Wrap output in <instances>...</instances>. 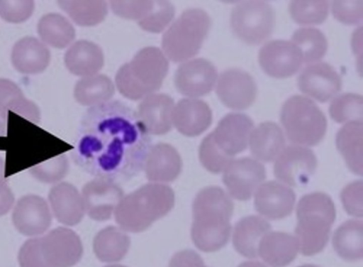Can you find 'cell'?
<instances>
[{
  "label": "cell",
  "mask_w": 363,
  "mask_h": 267,
  "mask_svg": "<svg viewBox=\"0 0 363 267\" xmlns=\"http://www.w3.org/2000/svg\"><path fill=\"white\" fill-rule=\"evenodd\" d=\"M280 119L288 138L294 143L315 146L323 138L327 119L311 99L294 95L283 104Z\"/></svg>",
  "instance_id": "obj_7"
},
{
  "label": "cell",
  "mask_w": 363,
  "mask_h": 267,
  "mask_svg": "<svg viewBox=\"0 0 363 267\" xmlns=\"http://www.w3.org/2000/svg\"><path fill=\"white\" fill-rule=\"evenodd\" d=\"M182 168V160L179 152L166 143L152 145L143 167L148 180L162 184L177 179Z\"/></svg>",
  "instance_id": "obj_21"
},
{
  "label": "cell",
  "mask_w": 363,
  "mask_h": 267,
  "mask_svg": "<svg viewBox=\"0 0 363 267\" xmlns=\"http://www.w3.org/2000/svg\"><path fill=\"white\" fill-rule=\"evenodd\" d=\"M271 225L257 216H247L238 221L234 228L233 242L241 255L253 258L258 256V246L262 237L269 233Z\"/></svg>",
  "instance_id": "obj_28"
},
{
  "label": "cell",
  "mask_w": 363,
  "mask_h": 267,
  "mask_svg": "<svg viewBox=\"0 0 363 267\" xmlns=\"http://www.w3.org/2000/svg\"><path fill=\"white\" fill-rule=\"evenodd\" d=\"M327 1H292L289 4L291 18L301 25L322 23L328 14Z\"/></svg>",
  "instance_id": "obj_37"
},
{
  "label": "cell",
  "mask_w": 363,
  "mask_h": 267,
  "mask_svg": "<svg viewBox=\"0 0 363 267\" xmlns=\"http://www.w3.org/2000/svg\"><path fill=\"white\" fill-rule=\"evenodd\" d=\"M104 267H127V266L121 265V264H111V265H107Z\"/></svg>",
  "instance_id": "obj_52"
},
{
  "label": "cell",
  "mask_w": 363,
  "mask_h": 267,
  "mask_svg": "<svg viewBox=\"0 0 363 267\" xmlns=\"http://www.w3.org/2000/svg\"><path fill=\"white\" fill-rule=\"evenodd\" d=\"M69 170V161L65 154L53 157L30 168V173L45 183H56L63 179Z\"/></svg>",
  "instance_id": "obj_39"
},
{
  "label": "cell",
  "mask_w": 363,
  "mask_h": 267,
  "mask_svg": "<svg viewBox=\"0 0 363 267\" xmlns=\"http://www.w3.org/2000/svg\"><path fill=\"white\" fill-rule=\"evenodd\" d=\"M258 60L263 70L277 78L294 75L303 62L298 48L285 40H274L265 43L259 51Z\"/></svg>",
  "instance_id": "obj_13"
},
{
  "label": "cell",
  "mask_w": 363,
  "mask_h": 267,
  "mask_svg": "<svg viewBox=\"0 0 363 267\" xmlns=\"http://www.w3.org/2000/svg\"><path fill=\"white\" fill-rule=\"evenodd\" d=\"M329 112L337 123L362 122L363 98L356 93H344L333 100Z\"/></svg>",
  "instance_id": "obj_36"
},
{
  "label": "cell",
  "mask_w": 363,
  "mask_h": 267,
  "mask_svg": "<svg viewBox=\"0 0 363 267\" xmlns=\"http://www.w3.org/2000/svg\"><path fill=\"white\" fill-rule=\"evenodd\" d=\"M363 123L347 122L337 133L336 146L347 166L354 173H363Z\"/></svg>",
  "instance_id": "obj_29"
},
{
  "label": "cell",
  "mask_w": 363,
  "mask_h": 267,
  "mask_svg": "<svg viewBox=\"0 0 363 267\" xmlns=\"http://www.w3.org/2000/svg\"><path fill=\"white\" fill-rule=\"evenodd\" d=\"M6 124L4 121L0 120V136H4L6 134Z\"/></svg>",
  "instance_id": "obj_51"
},
{
  "label": "cell",
  "mask_w": 363,
  "mask_h": 267,
  "mask_svg": "<svg viewBox=\"0 0 363 267\" xmlns=\"http://www.w3.org/2000/svg\"><path fill=\"white\" fill-rule=\"evenodd\" d=\"M205 264L199 254L186 249L177 252L172 257L169 267H204Z\"/></svg>",
  "instance_id": "obj_47"
},
{
  "label": "cell",
  "mask_w": 363,
  "mask_h": 267,
  "mask_svg": "<svg viewBox=\"0 0 363 267\" xmlns=\"http://www.w3.org/2000/svg\"><path fill=\"white\" fill-rule=\"evenodd\" d=\"M204 267H206V266Z\"/></svg>",
  "instance_id": "obj_54"
},
{
  "label": "cell",
  "mask_w": 363,
  "mask_h": 267,
  "mask_svg": "<svg viewBox=\"0 0 363 267\" xmlns=\"http://www.w3.org/2000/svg\"><path fill=\"white\" fill-rule=\"evenodd\" d=\"M85 212L95 221L111 218L124 192L118 183L94 178L86 182L82 190Z\"/></svg>",
  "instance_id": "obj_14"
},
{
  "label": "cell",
  "mask_w": 363,
  "mask_h": 267,
  "mask_svg": "<svg viewBox=\"0 0 363 267\" xmlns=\"http://www.w3.org/2000/svg\"><path fill=\"white\" fill-rule=\"evenodd\" d=\"M12 221L22 234L36 236L50 227L52 214L47 202L36 195H27L17 202L13 212Z\"/></svg>",
  "instance_id": "obj_17"
},
{
  "label": "cell",
  "mask_w": 363,
  "mask_h": 267,
  "mask_svg": "<svg viewBox=\"0 0 363 267\" xmlns=\"http://www.w3.org/2000/svg\"><path fill=\"white\" fill-rule=\"evenodd\" d=\"M130 245V239L125 231L115 226H108L95 236L93 249L101 262L115 263L125 256Z\"/></svg>",
  "instance_id": "obj_30"
},
{
  "label": "cell",
  "mask_w": 363,
  "mask_h": 267,
  "mask_svg": "<svg viewBox=\"0 0 363 267\" xmlns=\"http://www.w3.org/2000/svg\"><path fill=\"white\" fill-rule=\"evenodd\" d=\"M298 267H319V266H315V265L306 264V265H303V266H298Z\"/></svg>",
  "instance_id": "obj_53"
},
{
  "label": "cell",
  "mask_w": 363,
  "mask_h": 267,
  "mask_svg": "<svg viewBox=\"0 0 363 267\" xmlns=\"http://www.w3.org/2000/svg\"><path fill=\"white\" fill-rule=\"evenodd\" d=\"M333 245L337 254L348 261H356L363 256V224L362 221L348 220L335 231Z\"/></svg>",
  "instance_id": "obj_32"
},
{
  "label": "cell",
  "mask_w": 363,
  "mask_h": 267,
  "mask_svg": "<svg viewBox=\"0 0 363 267\" xmlns=\"http://www.w3.org/2000/svg\"><path fill=\"white\" fill-rule=\"evenodd\" d=\"M295 199L291 188L276 181H269L257 189L254 205L257 212L274 220L291 214Z\"/></svg>",
  "instance_id": "obj_20"
},
{
  "label": "cell",
  "mask_w": 363,
  "mask_h": 267,
  "mask_svg": "<svg viewBox=\"0 0 363 267\" xmlns=\"http://www.w3.org/2000/svg\"><path fill=\"white\" fill-rule=\"evenodd\" d=\"M199 157L202 165L213 173L223 171L233 160L218 149L211 133L202 140L199 148Z\"/></svg>",
  "instance_id": "obj_40"
},
{
  "label": "cell",
  "mask_w": 363,
  "mask_h": 267,
  "mask_svg": "<svg viewBox=\"0 0 363 267\" xmlns=\"http://www.w3.org/2000/svg\"><path fill=\"white\" fill-rule=\"evenodd\" d=\"M172 126L182 134L194 137L204 132L211 124L212 111L204 101L198 98H183L174 104Z\"/></svg>",
  "instance_id": "obj_19"
},
{
  "label": "cell",
  "mask_w": 363,
  "mask_h": 267,
  "mask_svg": "<svg viewBox=\"0 0 363 267\" xmlns=\"http://www.w3.org/2000/svg\"><path fill=\"white\" fill-rule=\"evenodd\" d=\"M332 12L339 21L348 25L360 23L363 18V1H334Z\"/></svg>",
  "instance_id": "obj_43"
},
{
  "label": "cell",
  "mask_w": 363,
  "mask_h": 267,
  "mask_svg": "<svg viewBox=\"0 0 363 267\" xmlns=\"http://www.w3.org/2000/svg\"><path fill=\"white\" fill-rule=\"evenodd\" d=\"M211 18L200 8L184 10L165 30L162 50L168 60L183 62L200 50L211 27Z\"/></svg>",
  "instance_id": "obj_6"
},
{
  "label": "cell",
  "mask_w": 363,
  "mask_h": 267,
  "mask_svg": "<svg viewBox=\"0 0 363 267\" xmlns=\"http://www.w3.org/2000/svg\"><path fill=\"white\" fill-rule=\"evenodd\" d=\"M223 171L225 185L230 195L239 200H249L266 177L264 165L248 157L232 160Z\"/></svg>",
  "instance_id": "obj_11"
},
{
  "label": "cell",
  "mask_w": 363,
  "mask_h": 267,
  "mask_svg": "<svg viewBox=\"0 0 363 267\" xmlns=\"http://www.w3.org/2000/svg\"><path fill=\"white\" fill-rule=\"evenodd\" d=\"M38 33L43 43L57 48L68 46L75 38L72 24L57 13H49L40 18Z\"/></svg>",
  "instance_id": "obj_33"
},
{
  "label": "cell",
  "mask_w": 363,
  "mask_h": 267,
  "mask_svg": "<svg viewBox=\"0 0 363 267\" xmlns=\"http://www.w3.org/2000/svg\"><path fill=\"white\" fill-rule=\"evenodd\" d=\"M34 7L33 1H0V16L10 23H21L30 18Z\"/></svg>",
  "instance_id": "obj_42"
},
{
  "label": "cell",
  "mask_w": 363,
  "mask_h": 267,
  "mask_svg": "<svg viewBox=\"0 0 363 267\" xmlns=\"http://www.w3.org/2000/svg\"><path fill=\"white\" fill-rule=\"evenodd\" d=\"M233 212L230 196L218 186L201 190L192 205L191 239L199 250L213 252L228 241Z\"/></svg>",
  "instance_id": "obj_2"
},
{
  "label": "cell",
  "mask_w": 363,
  "mask_h": 267,
  "mask_svg": "<svg viewBox=\"0 0 363 267\" xmlns=\"http://www.w3.org/2000/svg\"><path fill=\"white\" fill-rule=\"evenodd\" d=\"M59 6L81 26H93L102 22L108 11L104 1H60Z\"/></svg>",
  "instance_id": "obj_34"
},
{
  "label": "cell",
  "mask_w": 363,
  "mask_h": 267,
  "mask_svg": "<svg viewBox=\"0 0 363 267\" xmlns=\"http://www.w3.org/2000/svg\"><path fill=\"white\" fill-rule=\"evenodd\" d=\"M64 60L71 73L85 77L98 74L104 66V55L100 46L95 43L79 40L69 47Z\"/></svg>",
  "instance_id": "obj_25"
},
{
  "label": "cell",
  "mask_w": 363,
  "mask_h": 267,
  "mask_svg": "<svg viewBox=\"0 0 363 267\" xmlns=\"http://www.w3.org/2000/svg\"><path fill=\"white\" fill-rule=\"evenodd\" d=\"M238 267H267L259 261H245L240 263Z\"/></svg>",
  "instance_id": "obj_49"
},
{
  "label": "cell",
  "mask_w": 363,
  "mask_h": 267,
  "mask_svg": "<svg viewBox=\"0 0 363 267\" xmlns=\"http://www.w3.org/2000/svg\"><path fill=\"white\" fill-rule=\"evenodd\" d=\"M168 70L169 60L162 49L147 46L120 67L115 83L123 97L140 100L160 89Z\"/></svg>",
  "instance_id": "obj_4"
},
{
  "label": "cell",
  "mask_w": 363,
  "mask_h": 267,
  "mask_svg": "<svg viewBox=\"0 0 363 267\" xmlns=\"http://www.w3.org/2000/svg\"><path fill=\"white\" fill-rule=\"evenodd\" d=\"M48 200L60 223L74 226L82 219L85 210L82 195L73 185L65 182L55 185L49 192Z\"/></svg>",
  "instance_id": "obj_23"
},
{
  "label": "cell",
  "mask_w": 363,
  "mask_h": 267,
  "mask_svg": "<svg viewBox=\"0 0 363 267\" xmlns=\"http://www.w3.org/2000/svg\"><path fill=\"white\" fill-rule=\"evenodd\" d=\"M174 205V193L167 184L150 182L123 197L113 214L119 227L138 233L167 214Z\"/></svg>",
  "instance_id": "obj_3"
},
{
  "label": "cell",
  "mask_w": 363,
  "mask_h": 267,
  "mask_svg": "<svg viewBox=\"0 0 363 267\" xmlns=\"http://www.w3.org/2000/svg\"><path fill=\"white\" fill-rule=\"evenodd\" d=\"M341 200L346 212L352 216L363 215V183L355 181L347 185L341 192Z\"/></svg>",
  "instance_id": "obj_45"
},
{
  "label": "cell",
  "mask_w": 363,
  "mask_h": 267,
  "mask_svg": "<svg viewBox=\"0 0 363 267\" xmlns=\"http://www.w3.org/2000/svg\"><path fill=\"white\" fill-rule=\"evenodd\" d=\"M14 202V195L5 180L0 181V216L6 214Z\"/></svg>",
  "instance_id": "obj_48"
},
{
  "label": "cell",
  "mask_w": 363,
  "mask_h": 267,
  "mask_svg": "<svg viewBox=\"0 0 363 267\" xmlns=\"http://www.w3.org/2000/svg\"><path fill=\"white\" fill-rule=\"evenodd\" d=\"M317 168V158L311 149L289 146L278 156L274 165L276 178L289 185L306 184Z\"/></svg>",
  "instance_id": "obj_12"
},
{
  "label": "cell",
  "mask_w": 363,
  "mask_h": 267,
  "mask_svg": "<svg viewBox=\"0 0 363 267\" xmlns=\"http://www.w3.org/2000/svg\"><path fill=\"white\" fill-rule=\"evenodd\" d=\"M218 72L214 65L202 58L181 62L175 71L174 86L179 93L188 98H198L214 88Z\"/></svg>",
  "instance_id": "obj_10"
},
{
  "label": "cell",
  "mask_w": 363,
  "mask_h": 267,
  "mask_svg": "<svg viewBox=\"0 0 363 267\" xmlns=\"http://www.w3.org/2000/svg\"><path fill=\"white\" fill-rule=\"evenodd\" d=\"M298 250L296 237L281 231H272L259 241L258 256L272 267H284L294 261Z\"/></svg>",
  "instance_id": "obj_26"
},
{
  "label": "cell",
  "mask_w": 363,
  "mask_h": 267,
  "mask_svg": "<svg viewBox=\"0 0 363 267\" xmlns=\"http://www.w3.org/2000/svg\"><path fill=\"white\" fill-rule=\"evenodd\" d=\"M25 97L22 90L13 81L0 78V118L5 121L9 110Z\"/></svg>",
  "instance_id": "obj_44"
},
{
  "label": "cell",
  "mask_w": 363,
  "mask_h": 267,
  "mask_svg": "<svg viewBox=\"0 0 363 267\" xmlns=\"http://www.w3.org/2000/svg\"><path fill=\"white\" fill-rule=\"evenodd\" d=\"M108 4L118 16L139 21L151 11L153 1H111Z\"/></svg>",
  "instance_id": "obj_41"
},
{
  "label": "cell",
  "mask_w": 363,
  "mask_h": 267,
  "mask_svg": "<svg viewBox=\"0 0 363 267\" xmlns=\"http://www.w3.org/2000/svg\"><path fill=\"white\" fill-rule=\"evenodd\" d=\"M4 161L1 157H0V181L5 180L4 179Z\"/></svg>",
  "instance_id": "obj_50"
},
{
  "label": "cell",
  "mask_w": 363,
  "mask_h": 267,
  "mask_svg": "<svg viewBox=\"0 0 363 267\" xmlns=\"http://www.w3.org/2000/svg\"><path fill=\"white\" fill-rule=\"evenodd\" d=\"M233 33L250 44H259L272 33L275 13L272 6L262 1H247L237 4L230 18Z\"/></svg>",
  "instance_id": "obj_8"
},
{
  "label": "cell",
  "mask_w": 363,
  "mask_h": 267,
  "mask_svg": "<svg viewBox=\"0 0 363 267\" xmlns=\"http://www.w3.org/2000/svg\"><path fill=\"white\" fill-rule=\"evenodd\" d=\"M114 92L112 80L98 73L79 80L74 88V97L79 104L92 107L111 101Z\"/></svg>",
  "instance_id": "obj_31"
},
{
  "label": "cell",
  "mask_w": 363,
  "mask_h": 267,
  "mask_svg": "<svg viewBox=\"0 0 363 267\" xmlns=\"http://www.w3.org/2000/svg\"><path fill=\"white\" fill-rule=\"evenodd\" d=\"M151 146L150 134L136 110L111 100L84 113L72 156L95 178L118 183L143 170Z\"/></svg>",
  "instance_id": "obj_1"
},
{
  "label": "cell",
  "mask_w": 363,
  "mask_h": 267,
  "mask_svg": "<svg viewBox=\"0 0 363 267\" xmlns=\"http://www.w3.org/2000/svg\"><path fill=\"white\" fill-rule=\"evenodd\" d=\"M50 60L48 47L38 38L30 36L18 40L11 51V62L16 70L28 74H38L46 69Z\"/></svg>",
  "instance_id": "obj_24"
},
{
  "label": "cell",
  "mask_w": 363,
  "mask_h": 267,
  "mask_svg": "<svg viewBox=\"0 0 363 267\" xmlns=\"http://www.w3.org/2000/svg\"><path fill=\"white\" fill-rule=\"evenodd\" d=\"M40 251L48 267H72L82 258L83 246L73 230L57 227L40 237Z\"/></svg>",
  "instance_id": "obj_9"
},
{
  "label": "cell",
  "mask_w": 363,
  "mask_h": 267,
  "mask_svg": "<svg viewBox=\"0 0 363 267\" xmlns=\"http://www.w3.org/2000/svg\"><path fill=\"white\" fill-rule=\"evenodd\" d=\"M18 259L21 267H48L41 254L40 237L27 240L19 250Z\"/></svg>",
  "instance_id": "obj_46"
},
{
  "label": "cell",
  "mask_w": 363,
  "mask_h": 267,
  "mask_svg": "<svg viewBox=\"0 0 363 267\" xmlns=\"http://www.w3.org/2000/svg\"><path fill=\"white\" fill-rule=\"evenodd\" d=\"M174 99L164 93H152L142 99L137 114L150 134L162 135L172 128Z\"/></svg>",
  "instance_id": "obj_22"
},
{
  "label": "cell",
  "mask_w": 363,
  "mask_h": 267,
  "mask_svg": "<svg viewBox=\"0 0 363 267\" xmlns=\"http://www.w3.org/2000/svg\"><path fill=\"white\" fill-rule=\"evenodd\" d=\"M249 143L251 153L257 159L271 162L283 151L285 139L282 130L276 123L264 121L252 131Z\"/></svg>",
  "instance_id": "obj_27"
},
{
  "label": "cell",
  "mask_w": 363,
  "mask_h": 267,
  "mask_svg": "<svg viewBox=\"0 0 363 267\" xmlns=\"http://www.w3.org/2000/svg\"><path fill=\"white\" fill-rule=\"evenodd\" d=\"M298 86L302 92L324 102L338 93L342 80L330 65L316 62L303 68L298 77Z\"/></svg>",
  "instance_id": "obj_18"
},
{
  "label": "cell",
  "mask_w": 363,
  "mask_h": 267,
  "mask_svg": "<svg viewBox=\"0 0 363 267\" xmlns=\"http://www.w3.org/2000/svg\"><path fill=\"white\" fill-rule=\"evenodd\" d=\"M174 14L175 8L170 1H153L151 11L138 23L145 31L158 33L169 27Z\"/></svg>",
  "instance_id": "obj_38"
},
{
  "label": "cell",
  "mask_w": 363,
  "mask_h": 267,
  "mask_svg": "<svg viewBox=\"0 0 363 267\" xmlns=\"http://www.w3.org/2000/svg\"><path fill=\"white\" fill-rule=\"evenodd\" d=\"M216 82L218 97L230 109H247L256 98V83L252 77L242 70H225L220 74Z\"/></svg>",
  "instance_id": "obj_15"
},
{
  "label": "cell",
  "mask_w": 363,
  "mask_h": 267,
  "mask_svg": "<svg viewBox=\"0 0 363 267\" xmlns=\"http://www.w3.org/2000/svg\"><path fill=\"white\" fill-rule=\"evenodd\" d=\"M253 127V121L248 116L229 113L219 121L211 134L218 149L233 159L247 148Z\"/></svg>",
  "instance_id": "obj_16"
},
{
  "label": "cell",
  "mask_w": 363,
  "mask_h": 267,
  "mask_svg": "<svg viewBox=\"0 0 363 267\" xmlns=\"http://www.w3.org/2000/svg\"><path fill=\"white\" fill-rule=\"evenodd\" d=\"M291 40L300 50L305 63L318 61L328 50V41L324 33L315 28L297 29L294 32Z\"/></svg>",
  "instance_id": "obj_35"
},
{
  "label": "cell",
  "mask_w": 363,
  "mask_h": 267,
  "mask_svg": "<svg viewBox=\"0 0 363 267\" xmlns=\"http://www.w3.org/2000/svg\"><path fill=\"white\" fill-rule=\"evenodd\" d=\"M296 214L295 234L301 252L305 256L319 253L328 241L335 219L333 200L325 193L308 194L299 200Z\"/></svg>",
  "instance_id": "obj_5"
}]
</instances>
